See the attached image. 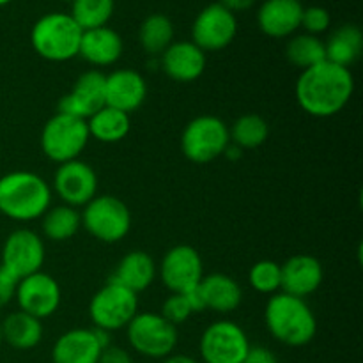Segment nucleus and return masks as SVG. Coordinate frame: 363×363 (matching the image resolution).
Returning <instances> with one entry per match:
<instances>
[{"label":"nucleus","mask_w":363,"mask_h":363,"mask_svg":"<svg viewBox=\"0 0 363 363\" xmlns=\"http://www.w3.org/2000/svg\"><path fill=\"white\" fill-rule=\"evenodd\" d=\"M354 92V77L350 67L337 66L330 60L301 71L294 94L305 113L319 119L333 117L344 110Z\"/></svg>","instance_id":"obj_1"},{"label":"nucleus","mask_w":363,"mask_h":363,"mask_svg":"<svg viewBox=\"0 0 363 363\" xmlns=\"http://www.w3.org/2000/svg\"><path fill=\"white\" fill-rule=\"evenodd\" d=\"M52 206V186L30 170H13L0 177V213L14 222H32Z\"/></svg>","instance_id":"obj_2"},{"label":"nucleus","mask_w":363,"mask_h":363,"mask_svg":"<svg viewBox=\"0 0 363 363\" xmlns=\"http://www.w3.org/2000/svg\"><path fill=\"white\" fill-rule=\"evenodd\" d=\"M264 323L269 335L289 347H303L318 333V319L303 298L275 293L264 308Z\"/></svg>","instance_id":"obj_3"},{"label":"nucleus","mask_w":363,"mask_h":363,"mask_svg":"<svg viewBox=\"0 0 363 363\" xmlns=\"http://www.w3.org/2000/svg\"><path fill=\"white\" fill-rule=\"evenodd\" d=\"M82 30L67 13H48L39 18L30 30V45L41 59L66 62L78 57Z\"/></svg>","instance_id":"obj_4"},{"label":"nucleus","mask_w":363,"mask_h":363,"mask_svg":"<svg viewBox=\"0 0 363 363\" xmlns=\"http://www.w3.org/2000/svg\"><path fill=\"white\" fill-rule=\"evenodd\" d=\"M82 227L101 243H119L131 229L130 208L116 195H96L80 213Z\"/></svg>","instance_id":"obj_5"},{"label":"nucleus","mask_w":363,"mask_h":363,"mask_svg":"<svg viewBox=\"0 0 363 363\" xmlns=\"http://www.w3.org/2000/svg\"><path fill=\"white\" fill-rule=\"evenodd\" d=\"M91 138L87 121L59 113L50 117L41 131V149L48 160L66 163L78 160Z\"/></svg>","instance_id":"obj_6"},{"label":"nucleus","mask_w":363,"mask_h":363,"mask_svg":"<svg viewBox=\"0 0 363 363\" xmlns=\"http://www.w3.org/2000/svg\"><path fill=\"white\" fill-rule=\"evenodd\" d=\"M137 314L138 294L110 279L101 289L96 291L89 303V315L94 323V328L110 333L126 328Z\"/></svg>","instance_id":"obj_7"},{"label":"nucleus","mask_w":363,"mask_h":363,"mask_svg":"<svg viewBox=\"0 0 363 363\" xmlns=\"http://www.w3.org/2000/svg\"><path fill=\"white\" fill-rule=\"evenodd\" d=\"M229 144V126L216 116L195 117L181 135V151L194 163H209L220 158Z\"/></svg>","instance_id":"obj_8"},{"label":"nucleus","mask_w":363,"mask_h":363,"mask_svg":"<svg viewBox=\"0 0 363 363\" xmlns=\"http://www.w3.org/2000/svg\"><path fill=\"white\" fill-rule=\"evenodd\" d=\"M126 335L130 346L147 358H167L179 340L177 326L152 312H138L126 326Z\"/></svg>","instance_id":"obj_9"},{"label":"nucleus","mask_w":363,"mask_h":363,"mask_svg":"<svg viewBox=\"0 0 363 363\" xmlns=\"http://www.w3.org/2000/svg\"><path fill=\"white\" fill-rule=\"evenodd\" d=\"M250 340L238 323L222 319L202 332L199 351L204 363H241L250 351Z\"/></svg>","instance_id":"obj_10"},{"label":"nucleus","mask_w":363,"mask_h":363,"mask_svg":"<svg viewBox=\"0 0 363 363\" xmlns=\"http://www.w3.org/2000/svg\"><path fill=\"white\" fill-rule=\"evenodd\" d=\"M160 279L172 294H184L197 287L204 279L201 254L190 245H176L160 262Z\"/></svg>","instance_id":"obj_11"},{"label":"nucleus","mask_w":363,"mask_h":363,"mask_svg":"<svg viewBox=\"0 0 363 363\" xmlns=\"http://www.w3.org/2000/svg\"><path fill=\"white\" fill-rule=\"evenodd\" d=\"M238 34L236 14L220 2L206 6L191 25V41L202 52H220L234 41Z\"/></svg>","instance_id":"obj_12"},{"label":"nucleus","mask_w":363,"mask_h":363,"mask_svg":"<svg viewBox=\"0 0 363 363\" xmlns=\"http://www.w3.org/2000/svg\"><path fill=\"white\" fill-rule=\"evenodd\" d=\"M46 250L41 236L30 229H16L2 245V268L13 273L18 280L41 272Z\"/></svg>","instance_id":"obj_13"},{"label":"nucleus","mask_w":363,"mask_h":363,"mask_svg":"<svg viewBox=\"0 0 363 363\" xmlns=\"http://www.w3.org/2000/svg\"><path fill=\"white\" fill-rule=\"evenodd\" d=\"M53 191L66 206L84 208L96 197L98 176L94 169L82 160L60 163L53 176Z\"/></svg>","instance_id":"obj_14"},{"label":"nucleus","mask_w":363,"mask_h":363,"mask_svg":"<svg viewBox=\"0 0 363 363\" xmlns=\"http://www.w3.org/2000/svg\"><path fill=\"white\" fill-rule=\"evenodd\" d=\"M14 300L21 312L38 319H45L55 314L57 308L60 307L62 293L59 282L52 275L38 272L20 279Z\"/></svg>","instance_id":"obj_15"},{"label":"nucleus","mask_w":363,"mask_h":363,"mask_svg":"<svg viewBox=\"0 0 363 363\" xmlns=\"http://www.w3.org/2000/svg\"><path fill=\"white\" fill-rule=\"evenodd\" d=\"M105 77L101 71L91 69L82 73L73 89L59 99V113L87 121L105 106Z\"/></svg>","instance_id":"obj_16"},{"label":"nucleus","mask_w":363,"mask_h":363,"mask_svg":"<svg viewBox=\"0 0 363 363\" xmlns=\"http://www.w3.org/2000/svg\"><path fill=\"white\" fill-rule=\"evenodd\" d=\"M147 98V82L138 71L124 67L105 77V105L124 113L137 112Z\"/></svg>","instance_id":"obj_17"},{"label":"nucleus","mask_w":363,"mask_h":363,"mask_svg":"<svg viewBox=\"0 0 363 363\" xmlns=\"http://www.w3.org/2000/svg\"><path fill=\"white\" fill-rule=\"evenodd\" d=\"M280 269H282L280 291L291 296L303 298V300L314 294L325 279L321 261L308 254L293 255L284 264H280Z\"/></svg>","instance_id":"obj_18"},{"label":"nucleus","mask_w":363,"mask_h":363,"mask_svg":"<svg viewBox=\"0 0 363 363\" xmlns=\"http://www.w3.org/2000/svg\"><path fill=\"white\" fill-rule=\"evenodd\" d=\"M162 69L179 84H190L204 74L208 57L194 41H174L162 53Z\"/></svg>","instance_id":"obj_19"},{"label":"nucleus","mask_w":363,"mask_h":363,"mask_svg":"<svg viewBox=\"0 0 363 363\" xmlns=\"http://www.w3.org/2000/svg\"><path fill=\"white\" fill-rule=\"evenodd\" d=\"M301 14L300 0H264L257 11V25L268 38H291L300 28Z\"/></svg>","instance_id":"obj_20"},{"label":"nucleus","mask_w":363,"mask_h":363,"mask_svg":"<svg viewBox=\"0 0 363 363\" xmlns=\"http://www.w3.org/2000/svg\"><path fill=\"white\" fill-rule=\"evenodd\" d=\"M103 346L94 328H74L62 333L52 350L53 363H98Z\"/></svg>","instance_id":"obj_21"},{"label":"nucleus","mask_w":363,"mask_h":363,"mask_svg":"<svg viewBox=\"0 0 363 363\" xmlns=\"http://www.w3.org/2000/svg\"><path fill=\"white\" fill-rule=\"evenodd\" d=\"M124 52V43L119 32L108 25L84 30L78 55L94 67L113 66Z\"/></svg>","instance_id":"obj_22"},{"label":"nucleus","mask_w":363,"mask_h":363,"mask_svg":"<svg viewBox=\"0 0 363 363\" xmlns=\"http://www.w3.org/2000/svg\"><path fill=\"white\" fill-rule=\"evenodd\" d=\"M156 273H158V266L147 252L131 250L121 259L110 280L126 287L131 293L138 294L151 287L156 279Z\"/></svg>","instance_id":"obj_23"},{"label":"nucleus","mask_w":363,"mask_h":363,"mask_svg":"<svg viewBox=\"0 0 363 363\" xmlns=\"http://www.w3.org/2000/svg\"><path fill=\"white\" fill-rule=\"evenodd\" d=\"M199 287L204 296L206 308L218 312V314L234 312L243 300V291H241L240 284L233 277L223 275V273H211V275L204 277Z\"/></svg>","instance_id":"obj_24"},{"label":"nucleus","mask_w":363,"mask_h":363,"mask_svg":"<svg viewBox=\"0 0 363 363\" xmlns=\"http://www.w3.org/2000/svg\"><path fill=\"white\" fill-rule=\"evenodd\" d=\"M0 328H2L4 342H7L11 347H14V350H34V347L43 340L41 319L34 318V315L30 314H25V312L21 311L11 312V314L0 323Z\"/></svg>","instance_id":"obj_25"},{"label":"nucleus","mask_w":363,"mask_h":363,"mask_svg":"<svg viewBox=\"0 0 363 363\" xmlns=\"http://www.w3.org/2000/svg\"><path fill=\"white\" fill-rule=\"evenodd\" d=\"M362 50L363 34L357 25H342L325 41L326 60L342 67L353 66L360 59Z\"/></svg>","instance_id":"obj_26"},{"label":"nucleus","mask_w":363,"mask_h":363,"mask_svg":"<svg viewBox=\"0 0 363 363\" xmlns=\"http://www.w3.org/2000/svg\"><path fill=\"white\" fill-rule=\"evenodd\" d=\"M89 135L101 144H117L130 133V113H124L112 106H103L87 119Z\"/></svg>","instance_id":"obj_27"},{"label":"nucleus","mask_w":363,"mask_h":363,"mask_svg":"<svg viewBox=\"0 0 363 363\" xmlns=\"http://www.w3.org/2000/svg\"><path fill=\"white\" fill-rule=\"evenodd\" d=\"M138 41L147 55H162L174 43V23L162 13L149 14L138 28Z\"/></svg>","instance_id":"obj_28"},{"label":"nucleus","mask_w":363,"mask_h":363,"mask_svg":"<svg viewBox=\"0 0 363 363\" xmlns=\"http://www.w3.org/2000/svg\"><path fill=\"white\" fill-rule=\"evenodd\" d=\"M41 218L43 234L46 236V240L55 241V243L71 240L82 227L80 211L66 204L50 208Z\"/></svg>","instance_id":"obj_29"},{"label":"nucleus","mask_w":363,"mask_h":363,"mask_svg":"<svg viewBox=\"0 0 363 363\" xmlns=\"http://www.w3.org/2000/svg\"><path fill=\"white\" fill-rule=\"evenodd\" d=\"M286 57L293 66L300 67L301 71L315 66V64L326 60L325 41L319 35L312 34H296L291 35L286 46Z\"/></svg>","instance_id":"obj_30"},{"label":"nucleus","mask_w":363,"mask_h":363,"mask_svg":"<svg viewBox=\"0 0 363 363\" xmlns=\"http://www.w3.org/2000/svg\"><path fill=\"white\" fill-rule=\"evenodd\" d=\"M269 126L264 117L257 113H245L229 128L230 144L240 149H257L268 140Z\"/></svg>","instance_id":"obj_31"},{"label":"nucleus","mask_w":363,"mask_h":363,"mask_svg":"<svg viewBox=\"0 0 363 363\" xmlns=\"http://www.w3.org/2000/svg\"><path fill=\"white\" fill-rule=\"evenodd\" d=\"M71 18L82 30L105 27L112 18L116 2L113 0H71Z\"/></svg>","instance_id":"obj_32"},{"label":"nucleus","mask_w":363,"mask_h":363,"mask_svg":"<svg viewBox=\"0 0 363 363\" xmlns=\"http://www.w3.org/2000/svg\"><path fill=\"white\" fill-rule=\"evenodd\" d=\"M248 282L255 293L273 296L275 293H279L280 284H282L280 264L275 261H269V259L257 261L248 272Z\"/></svg>","instance_id":"obj_33"},{"label":"nucleus","mask_w":363,"mask_h":363,"mask_svg":"<svg viewBox=\"0 0 363 363\" xmlns=\"http://www.w3.org/2000/svg\"><path fill=\"white\" fill-rule=\"evenodd\" d=\"M163 319L170 323L174 326H179L183 323H186L191 315V308L188 305L186 298L184 294H172L163 301L162 305V312H160Z\"/></svg>","instance_id":"obj_34"},{"label":"nucleus","mask_w":363,"mask_h":363,"mask_svg":"<svg viewBox=\"0 0 363 363\" xmlns=\"http://www.w3.org/2000/svg\"><path fill=\"white\" fill-rule=\"evenodd\" d=\"M332 25V16L328 11L321 6H311L303 7V14H301V25L307 34L319 35L326 32Z\"/></svg>","instance_id":"obj_35"},{"label":"nucleus","mask_w":363,"mask_h":363,"mask_svg":"<svg viewBox=\"0 0 363 363\" xmlns=\"http://www.w3.org/2000/svg\"><path fill=\"white\" fill-rule=\"evenodd\" d=\"M20 280L0 266V308L7 307L16 296V287Z\"/></svg>","instance_id":"obj_36"},{"label":"nucleus","mask_w":363,"mask_h":363,"mask_svg":"<svg viewBox=\"0 0 363 363\" xmlns=\"http://www.w3.org/2000/svg\"><path fill=\"white\" fill-rule=\"evenodd\" d=\"M98 363H133V360H131V354L126 350L110 344L101 351Z\"/></svg>","instance_id":"obj_37"},{"label":"nucleus","mask_w":363,"mask_h":363,"mask_svg":"<svg viewBox=\"0 0 363 363\" xmlns=\"http://www.w3.org/2000/svg\"><path fill=\"white\" fill-rule=\"evenodd\" d=\"M241 363H279V360H277L275 353H272L269 350L255 346L250 347V351H248L247 357H245V360Z\"/></svg>","instance_id":"obj_38"},{"label":"nucleus","mask_w":363,"mask_h":363,"mask_svg":"<svg viewBox=\"0 0 363 363\" xmlns=\"http://www.w3.org/2000/svg\"><path fill=\"white\" fill-rule=\"evenodd\" d=\"M184 298H186L188 305H190L191 314H201V312L208 311V308H206L204 296H202V291L199 286L194 287V289H190L188 293H184Z\"/></svg>","instance_id":"obj_39"},{"label":"nucleus","mask_w":363,"mask_h":363,"mask_svg":"<svg viewBox=\"0 0 363 363\" xmlns=\"http://www.w3.org/2000/svg\"><path fill=\"white\" fill-rule=\"evenodd\" d=\"M225 9H229L230 13H243V11H248L255 4V0H220Z\"/></svg>","instance_id":"obj_40"},{"label":"nucleus","mask_w":363,"mask_h":363,"mask_svg":"<svg viewBox=\"0 0 363 363\" xmlns=\"http://www.w3.org/2000/svg\"><path fill=\"white\" fill-rule=\"evenodd\" d=\"M163 363H199L195 358L188 357V354H169L167 358H163Z\"/></svg>","instance_id":"obj_41"},{"label":"nucleus","mask_w":363,"mask_h":363,"mask_svg":"<svg viewBox=\"0 0 363 363\" xmlns=\"http://www.w3.org/2000/svg\"><path fill=\"white\" fill-rule=\"evenodd\" d=\"M241 155H243V149H240L238 145H234V144H229L227 145L225 151H223V156L229 160H240Z\"/></svg>","instance_id":"obj_42"},{"label":"nucleus","mask_w":363,"mask_h":363,"mask_svg":"<svg viewBox=\"0 0 363 363\" xmlns=\"http://www.w3.org/2000/svg\"><path fill=\"white\" fill-rule=\"evenodd\" d=\"M11 2H13V0H0V7L7 6V4H11Z\"/></svg>","instance_id":"obj_43"},{"label":"nucleus","mask_w":363,"mask_h":363,"mask_svg":"<svg viewBox=\"0 0 363 363\" xmlns=\"http://www.w3.org/2000/svg\"><path fill=\"white\" fill-rule=\"evenodd\" d=\"M4 342V337H2V328H0V344Z\"/></svg>","instance_id":"obj_44"}]
</instances>
